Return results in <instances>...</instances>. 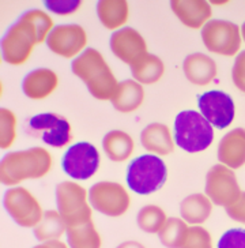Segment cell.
<instances>
[{"instance_id": "ac0fdd59", "label": "cell", "mask_w": 245, "mask_h": 248, "mask_svg": "<svg viewBox=\"0 0 245 248\" xmlns=\"http://www.w3.org/2000/svg\"><path fill=\"white\" fill-rule=\"evenodd\" d=\"M59 78L51 68H36L22 80V92L30 100H44L58 89Z\"/></svg>"}, {"instance_id": "5b68a950", "label": "cell", "mask_w": 245, "mask_h": 248, "mask_svg": "<svg viewBox=\"0 0 245 248\" xmlns=\"http://www.w3.org/2000/svg\"><path fill=\"white\" fill-rule=\"evenodd\" d=\"M168 169L161 157L143 154L132 160L127 168V184L139 195H150L164 187Z\"/></svg>"}, {"instance_id": "9a60e30c", "label": "cell", "mask_w": 245, "mask_h": 248, "mask_svg": "<svg viewBox=\"0 0 245 248\" xmlns=\"http://www.w3.org/2000/svg\"><path fill=\"white\" fill-rule=\"evenodd\" d=\"M110 51L125 64H134L147 55V44L142 34L134 28H122L110 36Z\"/></svg>"}, {"instance_id": "4316f807", "label": "cell", "mask_w": 245, "mask_h": 248, "mask_svg": "<svg viewBox=\"0 0 245 248\" xmlns=\"http://www.w3.org/2000/svg\"><path fill=\"white\" fill-rule=\"evenodd\" d=\"M33 232L40 243L59 240V237L67 232V225L58 210H48L44 213L43 219L34 228Z\"/></svg>"}, {"instance_id": "74e56055", "label": "cell", "mask_w": 245, "mask_h": 248, "mask_svg": "<svg viewBox=\"0 0 245 248\" xmlns=\"http://www.w3.org/2000/svg\"><path fill=\"white\" fill-rule=\"evenodd\" d=\"M241 37H243V40L245 41V22L243 23V26H241Z\"/></svg>"}, {"instance_id": "4fadbf2b", "label": "cell", "mask_w": 245, "mask_h": 248, "mask_svg": "<svg viewBox=\"0 0 245 248\" xmlns=\"http://www.w3.org/2000/svg\"><path fill=\"white\" fill-rule=\"evenodd\" d=\"M45 43L58 56L64 59L78 58L86 48V30L77 23L59 25L53 28Z\"/></svg>"}, {"instance_id": "f546056e", "label": "cell", "mask_w": 245, "mask_h": 248, "mask_svg": "<svg viewBox=\"0 0 245 248\" xmlns=\"http://www.w3.org/2000/svg\"><path fill=\"white\" fill-rule=\"evenodd\" d=\"M0 147L3 150L13 146L16 138V117L13 110L0 109Z\"/></svg>"}, {"instance_id": "4dcf8cb0", "label": "cell", "mask_w": 245, "mask_h": 248, "mask_svg": "<svg viewBox=\"0 0 245 248\" xmlns=\"http://www.w3.org/2000/svg\"><path fill=\"white\" fill-rule=\"evenodd\" d=\"M180 248H214L210 232L203 226H191Z\"/></svg>"}, {"instance_id": "277c9868", "label": "cell", "mask_w": 245, "mask_h": 248, "mask_svg": "<svg viewBox=\"0 0 245 248\" xmlns=\"http://www.w3.org/2000/svg\"><path fill=\"white\" fill-rule=\"evenodd\" d=\"M214 139L213 125L196 110H183L174 120V142L187 153H200Z\"/></svg>"}, {"instance_id": "484cf974", "label": "cell", "mask_w": 245, "mask_h": 248, "mask_svg": "<svg viewBox=\"0 0 245 248\" xmlns=\"http://www.w3.org/2000/svg\"><path fill=\"white\" fill-rule=\"evenodd\" d=\"M67 243L70 248H101L102 240L93 221L78 226H67Z\"/></svg>"}, {"instance_id": "83f0119b", "label": "cell", "mask_w": 245, "mask_h": 248, "mask_svg": "<svg viewBox=\"0 0 245 248\" xmlns=\"http://www.w3.org/2000/svg\"><path fill=\"white\" fill-rule=\"evenodd\" d=\"M187 222L183 218H172L166 219L165 225L158 232L159 241L166 248H180L183 241L185 239L188 232Z\"/></svg>"}, {"instance_id": "7a4b0ae2", "label": "cell", "mask_w": 245, "mask_h": 248, "mask_svg": "<svg viewBox=\"0 0 245 248\" xmlns=\"http://www.w3.org/2000/svg\"><path fill=\"white\" fill-rule=\"evenodd\" d=\"M71 70L79 79L83 80L89 93L94 98L101 101L112 100L119 82L101 52L87 48L72 60Z\"/></svg>"}, {"instance_id": "6da1fadb", "label": "cell", "mask_w": 245, "mask_h": 248, "mask_svg": "<svg viewBox=\"0 0 245 248\" xmlns=\"http://www.w3.org/2000/svg\"><path fill=\"white\" fill-rule=\"evenodd\" d=\"M53 19L43 10L25 11L4 33L1 38V56L11 66H22L31 56L33 48L46 41Z\"/></svg>"}, {"instance_id": "8992f818", "label": "cell", "mask_w": 245, "mask_h": 248, "mask_svg": "<svg viewBox=\"0 0 245 248\" xmlns=\"http://www.w3.org/2000/svg\"><path fill=\"white\" fill-rule=\"evenodd\" d=\"M87 192L74 182H61L56 186L58 212L67 226H78L92 221V207L87 203Z\"/></svg>"}, {"instance_id": "ffe728a7", "label": "cell", "mask_w": 245, "mask_h": 248, "mask_svg": "<svg viewBox=\"0 0 245 248\" xmlns=\"http://www.w3.org/2000/svg\"><path fill=\"white\" fill-rule=\"evenodd\" d=\"M142 146L155 155H168L173 153L174 138L166 124L152 123L146 125L140 134Z\"/></svg>"}, {"instance_id": "7402d4cb", "label": "cell", "mask_w": 245, "mask_h": 248, "mask_svg": "<svg viewBox=\"0 0 245 248\" xmlns=\"http://www.w3.org/2000/svg\"><path fill=\"white\" fill-rule=\"evenodd\" d=\"M97 16L108 30H120L130 18V6L125 0H100Z\"/></svg>"}, {"instance_id": "ba28073f", "label": "cell", "mask_w": 245, "mask_h": 248, "mask_svg": "<svg viewBox=\"0 0 245 248\" xmlns=\"http://www.w3.org/2000/svg\"><path fill=\"white\" fill-rule=\"evenodd\" d=\"M89 202L95 212L107 217H122L130 209L131 198L120 183L98 182L89 190Z\"/></svg>"}, {"instance_id": "cb8c5ba5", "label": "cell", "mask_w": 245, "mask_h": 248, "mask_svg": "<svg viewBox=\"0 0 245 248\" xmlns=\"http://www.w3.org/2000/svg\"><path fill=\"white\" fill-rule=\"evenodd\" d=\"M211 213H213V202L204 194H191L181 201V218L187 224L200 225L210 218Z\"/></svg>"}, {"instance_id": "d6a6232c", "label": "cell", "mask_w": 245, "mask_h": 248, "mask_svg": "<svg viewBox=\"0 0 245 248\" xmlns=\"http://www.w3.org/2000/svg\"><path fill=\"white\" fill-rule=\"evenodd\" d=\"M45 7L58 15H68L77 13L82 6L80 0H46Z\"/></svg>"}, {"instance_id": "2e32d148", "label": "cell", "mask_w": 245, "mask_h": 248, "mask_svg": "<svg viewBox=\"0 0 245 248\" xmlns=\"http://www.w3.org/2000/svg\"><path fill=\"white\" fill-rule=\"evenodd\" d=\"M170 8L179 21L189 29H202L213 14L211 4L204 0H173Z\"/></svg>"}, {"instance_id": "e575fe53", "label": "cell", "mask_w": 245, "mask_h": 248, "mask_svg": "<svg viewBox=\"0 0 245 248\" xmlns=\"http://www.w3.org/2000/svg\"><path fill=\"white\" fill-rule=\"evenodd\" d=\"M226 213L231 219L245 225V192L241 194V197L238 198L237 202H234L231 206L226 207Z\"/></svg>"}, {"instance_id": "1f68e13d", "label": "cell", "mask_w": 245, "mask_h": 248, "mask_svg": "<svg viewBox=\"0 0 245 248\" xmlns=\"http://www.w3.org/2000/svg\"><path fill=\"white\" fill-rule=\"evenodd\" d=\"M216 248H245V229L233 228L226 231L221 236Z\"/></svg>"}, {"instance_id": "7c38bea8", "label": "cell", "mask_w": 245, "mask_h": 248, "mask_svg": "<svg viewBox=\"0 0 245 248\" xmlns=\"http://www.w3.org/2000/svg\"><path fill=\"white\" fill-rule=\"evenodd\" d=\"M28 132L31 137L43 140L52 147L67 146L72 139L71 124L63 116L56 113H40L30 117Z\"/></svg>"}, {"instance_id": "30bf717a", "label": "cell", "mask_w": 245, "mask_h": 248, "mask_svg": "<svg viewBox=\"0 0 245 248\" xmlns=\"http://www.w3.org/2000/svg\"><path fill=\"white\" fill-rule=\"evenodd\" d=\"M241 188L233 169L216 164L211 167L206 176V195L216 206L229 207L241 197Z\"/></svg>"}, {"instance_id": "e0dca14e", "label": "cell", "mask_w": 245, "mask_h": 248, "mask_svg": "<svg viewBox=\"0 0 245 248\" xmlns=\"http://www.w3.org/2000/svg\"><path fill=\"white\" fill-rule=\"evenodd\" d=\"M218 161L230 169L245 165V128H234L222 137L218 145Z\"/></svg>"}, {"instance_id": "836d02e7", "label": "cell", "mask_w": 245, "mask_h": 248, "mask_svg": "<svg viewBox=\"0 0 245 248\" xmlns=\"http://www.w3.org/2000/svg\"><path fill=\"white\" fill-rule=\"evenodd\" d=\"M231 79L234 86L245 93V51L240 52L234 60V64L231 68Z\"/></svg>"}, {"instance_id": "52a82bcc", "label": "cell", "mask_w": 245, "mask_h": 248, "mask_svg": "<svg viewBox=\"0 0 245 248\" xmlns=\"http://www.w3.org/2000/svg\"><path fill=\"white\" fill-rule=\"evenodd\" d=\"M200 34L207 51L221 56H236L243 43L241 29L226 19H210Z\"/></svg>"}, {"instance_id": "3957f363", "label": "cell", "mask_w": 245, "mask_h": 248, "mask_svg": "<svg viewBox=\"0 0 245 248\" xmlns=\"http://www.w3.org/2000/svg\"><path fill=\"white\" fill-rule=\"evenodd\" d=\"M53 158L44 147H30L6 154L0 162V180L4 186H16L28 179H41L49 173Z\"/></svg>"}, {"instance_id": "8fae6325", "label": "cell", "mask_w": 245, "mask_h": 248, "mask_svg": "<svg viewBox=\"0 0 245 248\" xmlns=\"http://www.w3.org/2000/svg\"><path fill=\"white\" fill-rule=\"evenodd\" d=\"M101 164L97 147L89 142H78L65 150L61 158V168L74 180H87L93 177Z\"/></svg>"}, {"instance_id": "8d00e7d4", "label": "cell", "mask_w": 245, "mask_h": 248, "mask_svg": "<svg viewBox=\"0 0 245 248\" xmlns=\"http://www.w3.org/2000/svg\"><path fill=\"white\" fill-rule=\"evenodd\" d=\"M116 248H146V247H144L142 243H139V241L128 240V241H124V243H122L120 246H117Z\"/></svg>"}, {"instance_id": "9c48e42d", "label": "cell", "mask_w": 245, "mask_h": 248, "mask_svg": "<svg viewBox=\"0 0 245 248\" xmlns=\"http://www.w3.org/2000/svg\"><path fill=\"white\" fill-rule=\"evenodd\" d=\"M3 206L8 216L22 228H36L45 213L36 197L25 187H13L6 191Z\"/></svg>"}, {"instance_id": "d590c367", "label": "cell", "mask_w": 245, "mask_h": 248, "mask_svg": "<svg viewBox=\"0 0 245 248\" xmlns=\"http://www.w3.org/2000/svg\"><path fill=\"white\" fill-rule=\"evenodd\" d=\"M33 248H70L67 247V244L60 240H51V241H44V243H40L38 246Z\"/></svg>"}, {"instance_id": "603a6c76", "label": "cell", "mask_w": 245, "mask_h": 248, "mask_svg": "<svg viewBox=\"0 0 245 248\" xmlns=\"http://www.w3.org/2000/svg\"><path fill=\"white\" fill-rule=\"evenodd\" d=\"M102 149L109 160L113 162H122L132 155L135 143L128 132L112 130L102 139Z\"/></svg>"}, {"instance_id": "d4e9b609", "label": "cell", "mask_w": 245, "mask_h": 248, "mask_svg": "<svg viewBox=\"0 0 245 248\" xmlns=\"http://www.w3.org/2000/svg\"><path fill=\"white\" fill-rule=\"evenodd\" d=\"M130 68L134 79L140 85H154L165 74L164 62L153 53L144 55L137 63L131 64Z\"/></svg>"}, {"instance_id": "f1b7e54d", "label": "cell", "mask_w": 245, "mask_h": 248, "mask_svg": "<svg viewBox=\"0 0 245 248\" xmlns=\"http://www.w3.org/2000/svg\"><path fill=\"white\" fill-rule=\"evenodd\" d=\"M166 213L157 204H146L137 216L138 226L146 233H157L166 222Z\"/></svg>"}, {"instance_id": "d6986e66", "label": "cell", "mask_w": 245, "mask_h": 248, "mask_svg": "<svg viewBox=\"0 0 245 248\" xmlns=\"http://www.w3.org/2000/svg\"><path fill=\"white\" fill-rule=\"evenodd\" d=\"M183 70L187 79L196 86H207L215 79L218 74L215 62L200 52L188 55L183 63Z\"/></svg>"}, {"instance_id": "44dd1931", "label": "cell", "mask_w": 245, "mask_h": 248, "mask_svg": "<svg viewBox=\"0 0 245 248\" xmlns=\"http://www.w3.org/2000/svg\"><path fill=\"white\" fill-rule=\"evenodd\" d=\"M144 101V89L143 86L135 79L122 80L119 83L115 94L112 97V105L116 110L122 113H131Z\"/></svg>"}, {"instance_id": "5bb4252c", "label": "cell", "mask_w": 245, "mask_h": 248, "mask_svg": "<svg viewBox=\"0 0 245 248\" xmlns=\"http://www.w3.org/2000/svg\"><path fill=\"white\" fill-rule=\"evenodd\" d=\"M198 107L203 117L218 130H224L233 123L236 113L234 101L221 90H210L199 95Z\"/></svg>"}]
</instances>
